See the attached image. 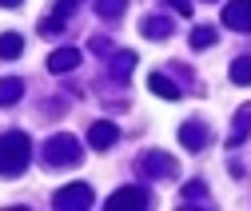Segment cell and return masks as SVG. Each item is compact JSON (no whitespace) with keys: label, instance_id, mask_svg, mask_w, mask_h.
Returning <instances> with one entry per match:
<instances>
[{"label":"cell","instance_id":"obj_9","mask_svg":"<svg viewBox=\"0 0 251 211\" xmlns=\"http://www.w3.org/2000/svg\"><path fill=\"white\" fill-rule=\"evenodd\" d=\"M144 32H148V36H168V24H164V20H148Z\"/></svg>","mask_w":251,"mask_h":211},{"label":"cell","instance_id":"obj_11","mask_svg":"<svg viewBox=\"0 0 251 211\" xmlns=\"http://www.w3.org/2000/svg\"><path fill=\"white\" fill-rule=\"evenodd\" d=\"M172 4H176V8H183V12H187V8H192V4H187V0H172Z\"/></svg>","mask_w":251,"mask_h":211},{"label":"cell","instance_id":"obj_4","mask_svg":"<svg viewBox=\"0 0 251 211\" xmlns=\"http://www.w3.org/2000/svg\"><path fill=\"white\" fill-rule=\"evenodd\" d=\"M112 140H116L112 124H96V128H92V147H112Z\"/></svg>","mask_w":251,"mask_h":211},{"label":"cell","instance_id":"obj_3","mask_svg":"<svg viewBox=\"0 0 251 211\" xmlns=\"http://www.w3.org/2000/svg\"><path fill=\"white\" fill-rule=\"evenodd\" d=\"M148 88H151L155 96H164V100H176V96H179V88H176L172 80H164V76H151V80H148Z\"/></svg>","mask_w":251,"mask_h":211},{"label":"cell","instance_id":"obj_10","mask_svg":"<svg viewBox=\"0 0 251 211\" xmlns=\"http://www.w3.org/2000/svg\"><path fill=\"white\" fill-rule=\"evenodd\" d=\"M16 48H20L16 36H4V40H0V52H4V56H16Z\"/></svg>","mask_w":251,"mask_h":211},{"label":"cell","instance_id":"obj_2","mask_svg":"<svg viewBox=\"0 0 251 211\" xmlns=\"http://www.w3.org/2000/svg\"><path fill=\"white\" fill-rule=\"evenodd\" d=\"M144 203H148V195H144V191H136V188H132V191H116V195H112V203H108V207H144Z\"/></svg>","mask_w":251,"mask_h":211},{"label":"cell","instance_id":"obj_6","mask_svg":"<svg viewBox=\"0 0 251 211\" xmlns=\"http://www.w3.org/2000/svg\"><path fill=\"white\" fill-rule=\"evenodd\" d=\"M72 64H76V52H56V56L48 60V68H52V72H60V68H72Z\"/></svg>","mask_w":251,"mask_h":211},{"label":"cell","instance_id":"obj_1","mask_svg":"<svg viewBox=\"0 0 251 211\" xmlns=\"http://www.w3.org/2000/svg\"><path fill=\"white\" fill-rule=\"evenodd\" d=\"M224 20L231 28H239V32H251V0H231L227 12H224Z\"/></svg>","mask_w":251,"mask_h":211},{"label":"cell","instance_id":"obj_7","mask_svg":"<svg viewBox=\"0 0 251 211\" xmlns=\"http://www.w3.org/2000/svg\"><path fill=\"white\" fill-rule=\"evenodd\" d=\"M183 143L187 147H203V128H183Z\"/></svg>","mask_w":251,"mask_h":211},{"label":"cell","instance_id":"obj_8","mask_svg":"<svg viewBox=\"0 0 251 211\" xmlns=\"http://www.w3.org/2000/svg\"><path fill=\"white\" fill-rule=\"evenodd\" d=\"M211 40H215V32H211V28H200V32L192 36V44H196V48H211Z\"/></svg>","mask_w":251,"mask_h":211},{"label":"cell","instance_id":"obj_5","mask_svg":"<svg viewBox=\"0 0 251 211\" xmlns=\"http://www.w3.org/2000/svg\"><path fill=\"white\" fill-rule=\"evenodd\" d=\"M231 80L235 84H251V56H239L231 64Z\"/></svg>","mask_w":251,"mask_h":211}]
</instances>
